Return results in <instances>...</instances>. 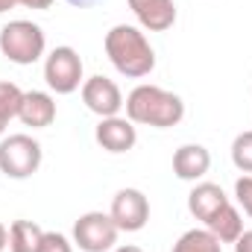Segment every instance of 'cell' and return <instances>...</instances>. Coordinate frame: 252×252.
<instances>
[{"label":"cell","mask_w":252,"mask_h":252,"mask_svg":"<svg viewBox=\"0 0 252 252\" xmlns=\"http://www.w3.org/2000/svg\"><path fill=\"white\" fill-rule=\"evenodd\" d=\"M226 202H229L226 190L220 188V185H214V182H199V185L188 193L190 214H193L196 220H202V223H205L214 211H220Z\"/></svg>","instance_id":"obj_13"},{"label":"cell","mask_w":252,"mask_h":252,"mask_svg":"<svg viewBox=\"0 0 252 252\" xmlns=\"http://www.w3.org/2000/svg\"><path fill=\"white\" fill-rule=\"evenodd\" d=\"M205 229H208L220 244H235L238 235L244 232V217H241V211H238L232 202H226L220 211H214V214L205 220Z\"/></svg>","instance_id":"obj_14"},{"label":"cell","mask_w":252,"mask_h":252,"mask_svg":"<svg viewBox=\"0 0 252 252\" xmlns=\"http://www.w3.org/2000/svg\"><path fill=\"white\" fill-rule=\"evenodd\" d=\"M44 229L32 220H15L9 226V250L12 252H35L41 244Z\"/></svg>","instance_id":"obj_15"},{"label":"cell","mask_w":252,"mask_h":252,"mask_svg":"<svg viewBox=\"0 0 252 252\" xmlns=\"http://www.w3.org/2000/svg\"><path fill=\"white\" fill-rule=\"evenodd\" d=\"M235 196H238V205L244 208V214L252 217V176L250 173L235 182Z\"/></svg>","instance_id":"obj_20"},{"label":"cell","mask_w":252,"mask_h":252,"mask_svg":"<svg viewBox=\"0 0 252 252\" xmlns=\"http://www.w3.org/2000/svg\"><path fill=\"white\" fill-rule=\"evenodd\" d=\"M44 30L32 21H9L0 30V53L15 64H35L44 56Z\"/></svg>","instance_id":"obj_3"},{"label":"cell","mask_w":252,"mask_h":252,"mask_svg":"<svg viewBox=\"0 0 252 252\" xmlns=\"http://www.w3.org/2000/svg\"><path fill=\"white\" fill-rule=\"evenodd\" d=\"M21 100H24V91L15 82H0V135L6 132L12 118H18Z\"/></svg>","instance_id":"obj_17"},{"label":"cell","mask_w":252,"mask_h":252,"mask_svg":"<svg viewBox=\"0 0 252 252\" xmlns=\"http://www.w3.org/2000/svg\"><path fill=\"white\" fill-rule=\"evenodd\" d=\"M15 6H18V0H0V15L3 12H12Z\"/></svg>","instance_id":"obj_24"},{"label":"cell","mask_w":252,"mask_h":252,"mask_svg":"<svg viewBox=\"0 0 252 252\" xmlns=\"http://www.w3.org/2000/svg\"><path fill=\"white\" fill-rule=\"evenodd\" d=\"M35 252H73V244L64 235H59V232H44Z\"/></svg>","instance_id":"obj_19"},{"label":"cell","mask_w":252,"mask_h":252,"mask_svg":"<svg viewBox=\"0 0 252 252\" xmlns=\"http://www.w3.org/2000/svg\"><path fill=\"white\" fill-rule=\"evenodd\" d=\"M82 103L100 118H115L124 109V94H121L115 79L97 73V76L82 82Z\"/></svg>","instance_id":"obj_8"},{"label":"cell","mask_w":252,"mask_h":252,"mask_svg":"<svg viewBox=\"0 0 252 252\" xmlns=\"http://www.w3.org/2000/svg\"><path fill=\"white\" fill-rule=\"evenodd\" d=\"M70 6H76V9H85V6H94L97 0H67Z\"/></svg>","instance_id":"obj_25"},{"label":"cell","mask_w":252,"mask_h":252,"mask_svg":"<svg viewBox=\"0 0 252 252\" xmlns=\"http://www.w3.org/2000/svg\"><path fill=\"white\" fill-rule=\"evenodd\" d=\"M41 144L30 135H9L0 141V173L9 179H30L41 167Z\"/></svg>","instance_id":"obj_4"},{"label":"cell","mask_w":252,"mask_h":252,"mask_svg":"<svg viewBox=\"0 0 252 252\" xmlns=\"http://www.w3.org/2000/svg\"><path fill=\"white\" fill-rule=\"evenodd\" d=\"M6 247H9V229L0 223V252L6 250Z\"/></svg>","instance_id":"obj_23"},{"label":"cell","mask_w":252,"mask_h":252,"mask_svg":"<svg viewBox=\"0 0 252 252\" xmlns=\"http://www.w3.org/2000/svg\"><path fill=\"white\" fill-rule=\"evenodd\" d=\"M18 121L32 129H47L56 121V103L47 91H24L21 109H18Z\"/></svg>","instance_id":"obj_11"},{"label":"cell","mask_w":252,"mask_h":252,"mask_svg":"<svg viewBox=\"0 0 252 252\" xmlns=\"http://www.w3.org/2000/svg\"><path fill=\"white\" fill-rule=\"evenodd\" d=\"M126 118L132 124L156 126V129H170L185 118V103L179 94L158 88V85H138L129 91L124 100Z\"/></svg>","instance_id":"obj_2"},{"label":"cell","mask_w":252,"mask_h":252,"mask_svg":"<svg viewBox=\"0 0 252 252\" xmlns=\"http://www.w3.org/2000/svg\"><path fill=\"white\" fill-rule=\"evenodd\" d=\"M211 167V153L202 144H182L173 153V173L182 182H196L208 173Z\"/></svg>","instance_id":"obj_12"},{"label":"cell","mask_w":252,"mask_h":252,"mask_svg":"<svg viewBox=\"0 0 252 252\" xmlns=\"http://www.w3.org/2000/svg\"><path fill=\"white\" fill-rule=\"evenodd\" d=\"M115 252H144L141 247H135V244H124V247H118Z\"/></svg>","instance_id":"obj_26"},{"label":"cell","mask_w":252,"mask_h":252,"mask_svg":"<svg viewBox=\"0 0 252 252\" xmlns=\"http://www.w3.org/2000/svg\"><path fill=\"white\" fill-rule=\"evenodd\" d=\"M44 82L56 94H73L85 79H82V59L73 47H56L44 59Z\"/></svg>","instance_id":"obj_6"},{"label":"cell","mask_w":252,"mask_h":252,"mask_svg":"<svg viewBox=\"0 0 252 252\" xmlns=\"http://www.w3.org/2000/svg\"><path fill=\"white\" fill-rule=\"evenodd\" d=\"M118 226L112 220V214L103 211H85L76 223H73V244L82 252H109L118 244Z\"/></svg>","instance_id":"obj_5"},{"label":"cell","mask_w":252,"mask_h":252,"mask_svg":"<svg viewBox=\"0 0 252 252\" xmlns=\"http://www.w3.org/2000/svg\"><path fill=\"white\" fill-rule=\"evenodd\" d=\"M109 214L121 232H141L150 220V199L138 188H124L115 193Z\"/></svg>","instance_id":"obj_7"},{"label":"cell","mask_w":252,"mask_h":252,"mask_svg":"<svg viewBox=\"0 0 252 252\" xmlns=\"http://www.w3.org/2000/svg\"><path fill=\"white\" fill-rule=\"evenodd\" d=\"M232 161H235L238 170L252 176V132H241L232 141Z\"/></svg>","instance_id":"obj_18"},{"label":"cell","mask_w":252,"mask_h":252,"mask_svg":"<svg viewBox=\"0 0 252 252\" xmlns=\"http://www.w3.org/2000/svg\"><path fill=\"white\" fill-rule=\"evenodd\" d=\"M173 252H223V244L208 229H190L173 244Z\"/></svg>","instance_id":"obj_16"},{"label":"cell","mask_w":252,"mask_h":252,"mask_svg":"<svg viewBox=\"0 0 252 252\" xmlns=\"http://www.w3.org/2000/svg\"><path fill=\"white\" fill-rule=\"evenodd\" d=\"M94 138H97V144H100L103 150H109V153H126V150H132V147L138 144L135 124H132L129 118H121V115H115V118H100Z\"/></svg>","instance_id":"obj_9"},{"label":"cell","mask_w":252,"mask_h":252,"mask_svg":"<svg viewBox=\"0 0 252 252\" xmlns=\"http://www.w3.org/2000/svg\"><path fill=\"white\" fill-rule=\"evenodd\" d=\"M106 56L115 64L118 73H124L129 79H141L147 73H153L156 67V50L150 47L147 35L132 27V24H118L106 32Z\"/></svg>","instance_id":"obj_1"},{"label":"cell","mask_w":252,"mask_h":252,"mask_svg":"<svg viewBox=\"0 0 252 252\" xmlns=\"http://www.w3.org/2000/svg\"><path fill=\"white\" fill-rule=\"evenodd\" d=\"M18 6H27V9H50L53 0H18Z\"/></svg>","instance_id":"obj_22"},{"label":"cell","mask_w":252,"mask_h":252,"mask_svg":"<svg viewBox=\"0 0 252 252\" xmlns=\"http://www.w3.org/2000/svg\"><path fill=\"white\" fill-rule=\"evenodd\" d=\"M235 252H252V229H244L235 241Z\"/></svg>","instance_id":"obj_21"},{"label":"cell","mask_w":252,"mask_h":252,"mask_svg":"<svg viewBox=\"0 0 252 252\" xmlns=\"http://www.w3.org/2000/svg\"><path fill=\"white\" fill-rule=\"evenodd\" d=\"M132 15L150 32H164L176 24V3L173 0H129Z\"/></svg>","instance_id":"obj_10"}]
</instances>
